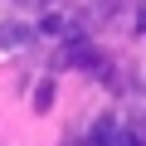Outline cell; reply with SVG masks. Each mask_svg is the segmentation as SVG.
<instances>
[{
    "label": "cell",
    "mask_w": 146,
    "mask_h": 146,
    "mask_svg": "<svg viewBox=\"0 0 146 146\" xmlns=\"http://www.w3.org/2000/svg\"><path fill=\"white\" fill-rule=\"evenodd\" d=\"M93 146H141V136L131 127H122L117 117H98L93 122Z\"/></svg>",
    "instance_id": "obj_1"
},
{
    "label": "cell",
    "mask_w": 146,
    "mask_h": 146,
    "mask_svg": "<svg viewBox=\"0 0 146 146\" xmlns=\"http://www.w3.org/2000/svg\"><path fill=\"white\" fill-rule=\"evenodd\" d=\"M54 68H98V49L88 39H73V44H63L54 54Z\"/></svg>",
    "instance_id": "obj_2"
},
{
    "label": "cell",
    "mask_w": 146,
    "mask_h": 146,
    "mask_svg": "<svg viewBox=\"0 0 146 146\" xmlns=\"http://www.w3.org/2000/svg\"><path fill=\"white\" fill-rule=\"evenodd\" d=\"M29 44V25H0V49H20Z\"/></svg>",
    "instance_id": "obj_3"
},
{
    "label": "cell",
    "mask_w": 146,
    "mask_h": 146,
    "mask_svg": "<svg viewBox=\"0 0 146 146\" xmlns=\"http://www.w3.org/2000/svg\"><path fill=\"white\" fill-rule=\"evenodd\" d=\"M49 107H54V83L44 78V83L34 88V112H49Z\"/></svg>",
    "instance_id": "obj_4"
},
{
    "label": "cell",
    "mask_w": 146,
    "mask_h": 146,
    "mask_svg": "<svg viewBox=\"0 0 146 146\" xmlns=\"http://www.w3.org/2000/svg\"><path fill=\"white\" fill-rule=\"evenodd\" d=\"M39 29H44V34H63V15H44Z\"/></svg>",
    "instance_id": "obj_5"
}]
</instances>
